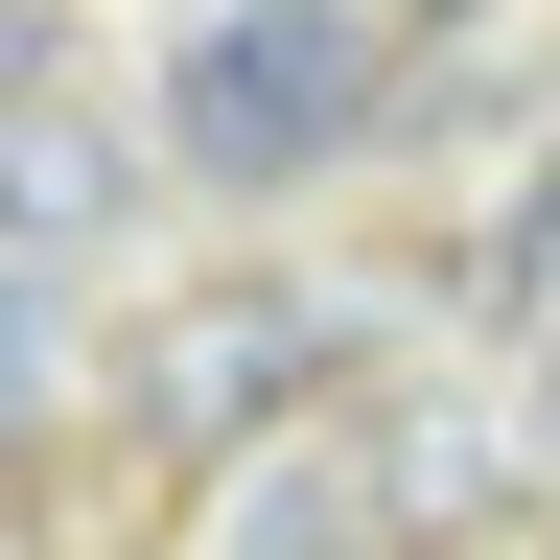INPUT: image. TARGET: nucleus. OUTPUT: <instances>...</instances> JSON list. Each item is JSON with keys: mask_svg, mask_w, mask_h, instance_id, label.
Masks as SVG:
<instances>
[{"mask_svg": "<svg viewBox=\"0 0 560 560\" xmlns=\"http://www.w3.org/2000/svg\"><path fill=\"white\" fill-rule=\"evenodd\" d=\"M257 560H350V537H257Z\"/></svg>", "mask_w": 560, "mask_h": 560, "instance_id": "obj_6", "label": "nucleus"}, {"mask_svg": "<svg viewBox=\"0 0 560 560\" xmlns=\"http://www.w3.org/2000/svg\"><path fill=\"white\" fill-rule=\"evenodd\" d=\"M327 374H350V327L304 304V280H187V304L117 350V420L140 444H257V420H304Z\"/></svg>", "mask_w": 560, "mask_h": 560, "instance_id": "obj_2", "label": "nucleus"}, {"mask_svg": "<svg viewBox=\"0 0 560 560\" xmlns=\"http://www.w3.org/2000/svg\"><path fill=\"white\" fill-rule=\"evenodd\" d=\"M374 24H467V0H374Z\"/></svg>", "mask_w": 560, "mask_h": 560, "instance_id": "obj_5", "label": "nucleus"}, {"mask_svg": "<svg viewBox=\"0 0 560 560\" xmlns=\"http://www.w3.org/2000/svg\"><path fill=\"white\" fill-rule=\"evenodd\" d=\"M374 117H397V24H374V0H210V24L164 47V140L210 187H304Z\"/></svg>", "mask_w": 560, "mask_h": 560, "instance_id": "obj_1", "label": "nucleus"}, {"mask_svg": "<svg viewBox=\"0 0 560 560\" xmlns=\"http://www.w3.org/2000/svg\"><path fill=\"white\" fill-rule=\"evenodd\" d=\"M47 397V304H24V257H0V420Z\"/></svg>", "mask_w": 560, "mask_h": 560, "instance_id": "obj_4", "label": "nucleus"}, {"mask_svg": "<svg viewBox=\"0 0 560 560\" xmlns=\"http://www.w3.org/2000/svg\"><path fill=\"white\" fill-rule=\"evenodd\" d=\"M94 210H117V140H94V117H70V94H47V117H0V257L94 234Z\"/></svg>", "mask_w": 560, "mask_h": 560, "instance_id": "obj_3", "label": "nucleus"}]
</instances>
